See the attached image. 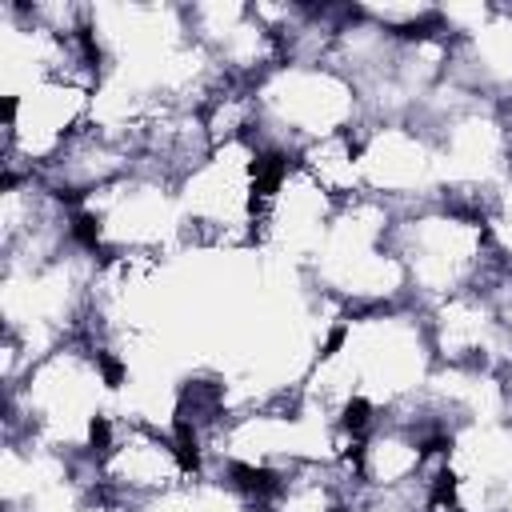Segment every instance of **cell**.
<instances>
[{
  "mask_svg": "<svg viewBox=\"0 0 512 512\" xmlns=\"http://www.w3.org/2000/svg\"><path fill=\"white\" fill-rule=\"evenodd\" d=\"M8 440L84 460L116 412V368L88 340H64L4 384Z\"/></svg>",
  "mask_w": 512,
  "mask_h": 512,
  "instance_id": "1",
  "label": "cell"
},
{
  "mask_svg": "<svg viewBox=\"0 0 512 512\" xmlns=\"http://www.w3.org/2000/svg\"><path fill=\"white\" fill-rule=\"evenodd\" d=\"M392 248L408 276V300L416 308L440 304L456 292L488 288L504 276V260L496 252L488 212L460 200H428L396 212Z\"/></svg>",
  "mask_w": 512,
  "mask_h": 512,
  "instance_id": "2",
  "label": "cell"
},
{
  "mask_svg": "<svg viewBox=\"0 0 512 512\" xmlns=\"http://www.w3.org/2000/svg\"><path fill=\"white\" fill-rule=\"evenodd\" d=\"M396 208L372 196L344 200L308 264L312 288L348 312L408 304V276L392 248Z\"/></svg>",
  "mask_w": 512,
  "mask_h": 512,
  "instance_id": "3",
  "label": "cell"
},
{
  "mask_svg": "<svg viewBox=\"0 0 512 512\" xmlns=\"http://www.w3.org/2000/svg\"><path fill=\"white\" fill-rule=\"evenodd\" d=\"M252 108V140L292 160L308 144L364 124L360 88L332 60H280L252 84Z\"/></svg>",
  "mask_w": 512,
  "mask_h": 512,
  "instance_id": "4",
  "label": "cell"
},
{
  "mask_svg": "<svg viewBox=\"0 0 512 512\" xmlns=\"http://www.w3.org/2000/svg\"><path fill=\"white\" fill-rule=\"evenodd\" d=\"M84 476L96 496L136 508V504L192 480L196 464L188 460V452L172 428L112 412L100 440L84 456Z\"/></svg>",
  "mask_w": 512,
  "mask_h": 512,
  "instance_id": "5",
  "label": "cell"
},
{
  "mask_svg": "<svg viewBox=\"0 0 512 512\" xmlns=\"http://www.w3.org/2000/svg\"><path fill=\"white\" fill-rule=\"evenodd\" d=\"M96 80L44 76L4 100V176H40L76 136L92 128Z\"/></svg>",
  "mask_w": 512,
  "mask_h": 512,
  "instance_id": "6",
  "label": "cell"
},
{
  "mask_svg": "<svg viewBox=\"0 0 512 512\" xmlns=\"http://www.w3.org/2000/svg\"><path fill=\"white\" fill-rule=\"evenodd\" d=\"M356 136L364 196L384 200L396 212L444 196L436 144L416 120H364Z\"/></svg>",
  "mask_w": 512,
  "mask_h": 512,
  "instance_id": "7",
  "label": "cell"
}]
</instances>
